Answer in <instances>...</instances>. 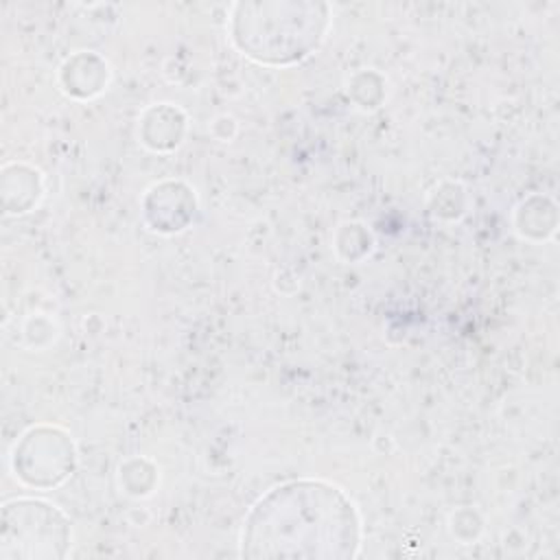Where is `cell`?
Instances as JSON below:
<instances>
[{
    "mask_svg": "<svg viewBox=\"0 0 560 560\" xmlns=\"http://www.w3.org/2000/svg\"><path fill=\"white\" fill-rule=\"evenodd\" d=\"M357 547L354 508L324 481L273 488L252 508L243 529L247 558H352Z\"/></svg>",
    "mask_w": 560,
    "mask_h": 560,
    "instance_id": "obj_1",
    "label": "cell"
},
{
    "mask_svg": "<svg viewBox=\"0 0 560 560\" xmlns=\"http://www.w3.org/2000/svg\"><path fill=\"white\" fill-rule=\"evenodd\" d=\"M68 542V523L66 518L48 503H42L35 527H26V521L13 510L11 503L4 505V523H2V553L15 545L11 556L18 558H50L63 556Z\"/></svg>",
    "mask_w": 560,
    "mask_h": 560,
    "instance_id": "obj_2",
    "label": "cell"
}]
</instances>
